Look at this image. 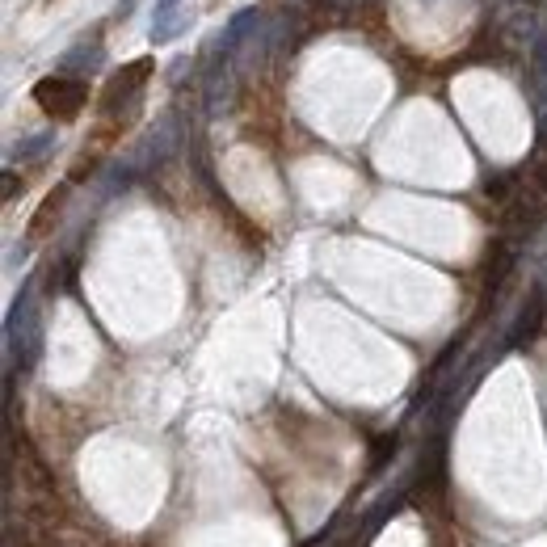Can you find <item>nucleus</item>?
I'll return each mask as SVG.
<instances>
[{"label": "nucleus", "mask_w": 547, "mask_h": 547, "mask_svg": "<svg viewBox=\"0 0 547 547\" xmlns=\"http://www.w3.org/2000/svg\"><path fill=\"white\" fill-rule=\"evenodd\" d=\"M190 26V9H169V13H156L152 17V47H165L173 38Z\"/></svg>", "instance_id": "5"}, {"label": "nucleus", "mask_w": 547, "mask_h": 547, "mask_svg": "<svg viewBox=\"0 0 547 547\" xmlns=\"http://www.w3.org/2000/svg\"><path fill=\"white\" fill-rule=\"evenodd\" d=\"M5 198H17V177L5 173Z\"/></svg>", "instance_id": "10"}, {"label": "nucleus", "mask_w": 547, "mask_h": 547, "mask_svg": "<svg viewBox=\"0 0 547 547\" xmlns=\"http://www.w3.org/2000/svg\"><path fill=\"white\" fill-rule=\"evenodd\" d=\"M34 101H38V110H43V114L59 118V123H72V118L89 106V80L72 76V72L43 76L34 85Z\"/></svg>", "instance_id": "1"}, {"label": "nucleus", "mask_w": 547, "mask_h": 547, "mask_svg": "<svg viewBox=\"0 0 547 547\" xmlns=\"http://www.w3.org/2000/svg\"><path fill=\"white\" fill-rule=\"evenodd\" d=\"M148 76H152V59H131L123 72H114L106 93H101V110H106V114H118V110L131 114L139 106V93H144Z\"/></svg>", "instance_id": "2"}, {"label": "nucleus", "mask_w": 547, "mask_h": 547, "mask_svg": "<svg viewBox=\"0 0 547 547\" xmlns=\"http://www.w3.org/2000/svg\"><path fill=\"white\" fill-rule=\"evenodd\" d=\"M64 194H68V190H55V194L43 202V207H38L34 224H30V236H43V232H47V224H51V219L59 215V207H64Z\"/></svg>", "instance_id": "8"}, {"label": "nucleus", "mask_w": 547, "mask_h": 547, "mask_svg": "<svg viewBox=\"0 0 547 547\" xmlns=\"http://www.w3.org/2000/svg\"><path fill=\"white\" fill-rule=\"evenodd\" d=\"M51 148H55V135H51V131L30 135V139H22V144L13 148V160H38V156H47Z\"/></svg>", "instance_id": "7"}, {"label": "nucleus", "mask_w": 547, "mask_h": 547, "mask_svg": "<svg viewBox=\"0 0 547 547\" xmlns=\"http://www.w3.org/2000/svg\"><path fill=\"white\" fill-rule=\"evenodd\" d=\"M539 320H543V291H531L522 303V312L514 316L510 324V333H505V350H518L522 341H531L539 333Z\"/></svg>", "instance_id": "4"}, {"label": "nucleus", "mask_w": 547, "mask_h": 547, "mask_svg": "<svg viewBox=\"0 0 547 547\" xmlns=\"http://www.w3.org/2000/svg\"><path fill=\"white\" fill-rule=\"evenodd\" d=\"M396 455V438H379L375 442V451H371V468L379 472V468H388V459Z\"/></svg>", "instance_id": "9"}, {"label": "nucleus", "mask_w": 547, "mask_h": 547, "mask_svg": "<svg viewBox=\"0 0 547 547\" xmlns=\"http://www.w3.org/2000/svg\"><path fill=\"white\" fill-rule=\"evenodd\" d=\"M257 26H261V13H257V9H240L232 22L224 26V34H219V43H215V64H228V55H232L240 43H245V38H249Z\"/></svg>", "instance_id": "3"}, {"label": "nucleus", "mask_w": 547, "mask_h": 547, "mask_svg": "<svg viewBox=\"0 0 547 547\" xmlns=\"http://www.w3.org/2000/svg\"><path fill=\"white\" fill-rule=\"evenodd\" d=\"M59 68L72 72V76H89L93 68H101V47L97 43H80V51H68Z\"/></svg>", "instance_id": "6"}, {"label": "nucleus", "mask_w": 547, "mask_h": 547, "mask_svg": "<svg viewBox=\"0 0 547 547\" xmlns=\"http://www.w3.org/2000/svg\"><path fill=\"white\" fill-rule=\"evenodd\" d=\"M169 9H177V0H156V13H169Z\"/></svg>", "instance_id": "11"}]
</instances>
